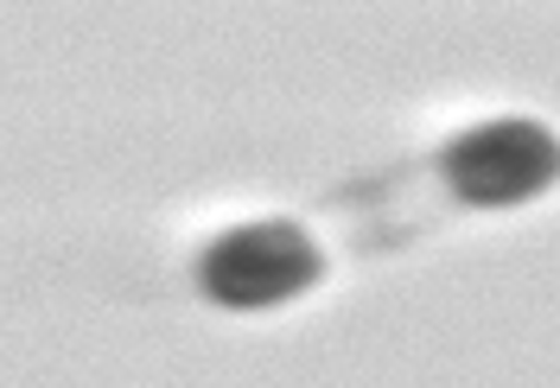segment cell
I'll return each mask as SVG.
<instances>
[{
	"instance_id": "1",
	"label": "cell",
	"mask_w": 560,
	"mask_h": 388,
	"mask_svg": "<svg viewBox=\"0 0 560 388\" xmlns=\"http://www.w3.org/2000/svg\"><path fill=\"white\" fill-rule=\"evenodd\" d=\"M318 274H325V255L293 216L236 223L198 255V293L230 313H275L287 299L313 293Z\"/></svg>"
},
{
	"instance_id": "2",
	"label": "cell",
	"mask_w": 560,
	"mask_h": 388,
	"mask_svg": "<svg viewBox=\"0 0 560 388\" xmlns=\"http://www.w3.org/2000/svg\"><path fill=\"white\" fill-rule=\"evenodd\" d=\"M440 178L458 204L471 211H516L535 204L560 178V134L528 121V115H497L446 141L440 153Z\"/></svg>"
}]
</instances>
